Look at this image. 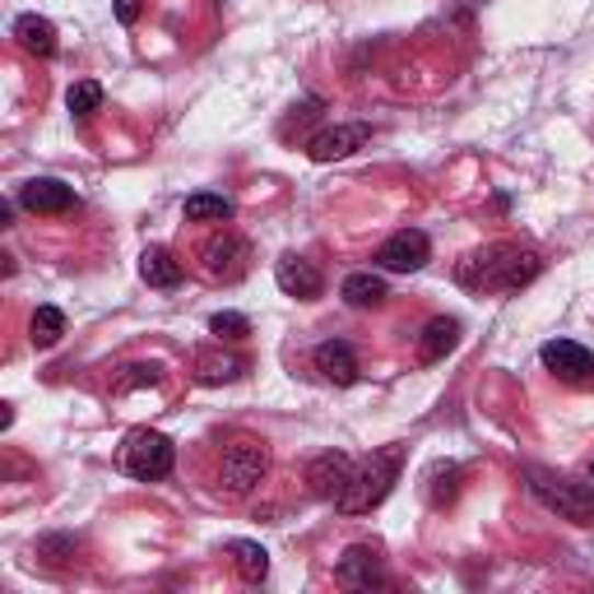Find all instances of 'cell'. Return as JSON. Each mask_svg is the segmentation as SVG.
I'll list each match as a JSON object with an SVG mask.
<instances>
[{
  "instance_id": "1",
  "label": "cell",
  "mask_w": 594,
  "mask_h": 594,
  "mask_svg": "<svg viewBox=\"0 0 594 594\" xmlns=\"http://www.w3.org/2000/svg\"><path fill=\"white\" fill-rule=\"evenodd\" d=\"M539 270H544V261L534 251H521L516 242H492L483 251L465 255L455 279L469 293H521L525 284L539 279Z\"/></svg>"
},
{
  "instance_id": "2",
  "label": "cell",
  "mask_w": 594,
  "mask_h": 594,
  "mask_svg": "<svg viewBox=\"0 0 594 594\" xmlns=\"http://www.w3.org/2000/svg\"><path fill=\"white\" fill-rule=\"evenodd\" d=\"M400 469H404V446L372 450L367 460L353 469V479L344 488V498L334 502V511H340V516H367L372 506H381L390 498V488L400 483Z\"/></svg>"
},
{
  "instance_id": "3",
  "label": "cell",
  "mask_w": 594,
  "mask_h": 594,
  "mask_svg": "<svg viewBox=\"0 0 594 594\" xmlns=\"http://www.w3.org/2000/svg\"><path fill=\"white\" fill-rule=\"evenodd\" d=\"M529 492L548 506L552 516H562L571 525H594V488L567 473H548V469H529Z\"/></svg>"
},
{
  "instance_id": "4",
  "label": "cell",
  "mask_w": 594,
  "mask_h": 594,
  "mask_svg": "<svg viewBox=\"0 0 594 594\" xmlns=\"http://www.w3.org/2000/svg\"><path fill=\"white\" fill-rule=\"evenodd\" d=\"M122 465L130 479H140V483H158V479H168L172 465H176V446L172 437H163V432H130L126 446H122Z\"/></svg>"
},
{
  "instance_id": "5",
  "label": "cell",
  "mask_w": 594,
  "mask_h": 594,
  "mask_svg": "<svg viewBox=\"0 0 594 594\" xmlns=\"http://www.w3.org/2000/svg\"><path fill=\"white\" fill-rule=\"evenodd\" d=\"M270 473V450L261 442H232L224 450V469H219V483L228 498H247L251 488H261V479Z\"/></svg>"
},
{
  "instance_id": "6",
  "label": "cell",
  "mask_w": 594,
  "mask_h": 594,
  "mask_svg": "<svg viewBox=\"0 0 594 594\" xmlns=\"http://www.w3.org/2000/svg\"><path fill=\"white\" fill-rule=\"evenodd\" d=\"M432 261V242H427V232L419 228H400V232H390L381 247H376V265H381L386 274H413V270H423Z\"/></svg>"
},
{
  "instance_id": "7",
  "label": "cell",
  "mask_w": 594,
  "mask_h": 594,
  "mask_svg": "<svg viewBox=\"0 0 594 594\" xmlns=\"http://www.w3.org/2000/svg\"><path fill=\"white\" fill-rule=\"evenodd\" d=\"M539 358H544V367L552 376H558V381H567V386H594V353L585 344H576V340H548L539 349Z\"/></svg>"
},
{
  "instance_id": "8",
  "label": "cell",
  "mask_w": 594,
  "mask_h": 594,
  "mask_svg": "<svg viewBox=\"0 0 594 594\" xmlns=\"http://www.w3.org/2000/svg\"><path fill=\"white\" fill-rule=\"evenodd\" d=\"M353 455L344 450H325V455H316V460L307 465V488H311V498H321V502H340L344 498V488L353 479Z\"/></svg>"
},
{
  "instance_id": "9",
  "label": "cell",
  "mask_w": 594,
  "mask_h": 594,
  "mask_svg": "<svg viewBox=\"0 0 594 594\" xmlns=\"http://www.w3.org/2000/svg\"><path fill=\"white\" fill-rule=\"evenodd\" d=\"M367 140H372V126H363V122H344V126L316 130L311 140H307V153H311V163H334V158H349L353 149H363Z\"/></svg>"
},
{
  "instance_id": "10",
  "label": "cell",
  "mask_w": 594,
  "mask_h": 594,
  "mask_svg": "<svg viewBox=\"0 0 594 594\" xmlns=\"http://www.w3.org/2000/svg\"><path fill=\"white\" fill-rule=\"evenodd\" d=\"M334 581L344 590H372V585H386V571H381V552L372 544H353L344 548V558L334 562Z\"/></svg>"
},
{
  "instance_id": "11",
  "label": "cell",
  "mask_w": 594,
  "mask_h": 594,
  "mask_svg": "<svg viewBox=\"0 0 594 594\" xmlns=\"http://www.w3.org/2000/svg\"><path fill=\"white\" fill-rule=\"evenodd\" d=\"M19 205H24L28 214H66L75 209V186L56 182V176H33V182L19 186Z\"/></svg>"
},
{
  "instance_id": "12",
  "label": "cell",
  "mask_w": 594,
  "mask_h": 594,
  "mask_svg": "<svg viewBox=\"0 0 594 594\" xmlns=\"http://www.w3.org/2000/svg\"><path fill=\"white\" fill-rule=\"evenodd\" d=\"M247 261H251V247L242 242L237 232H224V237H214V242L205 247V270L214 274V279H242L247 274Z\"/></svg>"
},
{
  "instance_id": "13",
  "label": "cell",
  "mask_w": 594,
  "mask_h": 594,
  "mask_svg": "<svg viewBox=\"0 0 594 594\" xmlns=\"http://www.w3.org/2000/svg\"><path fill=\"white\" fill-rule=\"evenodd\" d=\"M311 363H316V372H321L330 386H353V381H358V353H353L344 340H325V344H316Z\"/></svg>"
},
{
  "instance_id": "14",
  "label": "cell",
  "mask_w": 594,
  "mask_h": 594,
  "mask_svg": "<svg viewBox=\"0 0 594 594\" xmlns=\"http://www.w3.org/2000/svg\"><path fill=\"white\" fill-rule=\"evenodd\" d=\"M274 284H279L288 297H302V302L321 297V288H325L321 270H316L311 261H302V255H284V261L274 265Z\"/></svg>"
},
{
  "instance_id": "15",
  "label": "cell",
  "mask_w": 594,
  "mask_h": 594,
  "mask_svg": "<svg viewBox=\"0 0 594 594\" xmlns=\"http://www.w3.org/2000/svg\"><path fill=\"white\" fill-rule=\"evenodd\" d=\"M14 37H19V47H24L28 56H37V61H47V56H56V47H61L56 24L43 19V14H19L14 19Z\"/></svg>"
},
{
  "instance_id": "16",
  "label": "cell",
  "mask_w": 594,
  "mask_h": 594,
  "mask_svg": "<svg viewBox=\"0 0 594 594\" xmlns=\"http://www.w3.org/2000/svg\"><path fill=\"white\" fill-rule=\"evenodd\" d=\"M460 344V321L455 316H437V321H427V330H423V340H419V363H442L446 353Z\"/></svg>"
},
{
  "instance_id": "17",
  "label": "cell",
  "mask_w": 594,
  "mask_h": 594,
  "mask_svg": "<svg viewBox=\"0 0 594 594\" xmlns=\"http://www.w3.org/2000/svg\"><path fill=\"white\" fill-rule=\"evenodd\" d=\"M140 279L149 288H176L182 284V261H172V251H163V247H149L140 255Z\"/></svg>"
},
{
  "instance_id": "18",
  "label": "cell",
  "mask_w": 594,
  "mask_h": 594,
  "mask_svg": "<svg viewBox=\"0 0 594 594\" xmlns=\"http://www.w3.org/2000/svg\"><path fill=\"white\" fill-rule=\"evenodd\" d=\"M340 293H344L349 307H381L386 302V279L372 270H358V274H349Z\"/></svg>"
},
{
  "instance_id": "19",
  "label": "cell",
  "mask_w": 594,
  "mask_h": 594,
  "mask_svg": "<svg viewBox=\"0 0 594 594\" xmlns=\"http://www.w3.org/2000/svg\"><path fill=\"white\" fill-rule=\"evenodd\" d=\"M242 358H232V353H201L195 358V381L201 386H224V381H237L242 376Z\"/></svg>"
},
{
  "instance_id": "20",
  "label": "cell",
  "mask_w": 594,
  "mask_h": 594,
  "mask_svg": "<svg viewBox=\"0 0 594 594\" xmlns=\"http://www.w3.org/2000/svg\"><path fill=\"white\" fill-rule=\"evenodd\" d=\"M228 552H232V567L242 571V581H251V585H255V581H265V576H270V552H265L261 544L237 539Z\"/></svg>"
},
{
  "instance_id": "21",
  "label": "cell",
  "mask_w": 594,
  "mask_h": 594,
  "mask_svg": "<svg viewBox=\"0 0 594 594\" xmlns=\"http://www.w3.org/2000/svg\"><path fill=\"white\" fill-rule=\"evenodd\" d=\"M186 219L191 224H224V219H232V201L228 195H214V191H195L186 201Z\"/></svg>"
},
{
  "instance_id": "22",
  "label": "cell",
  "mask_w": 594,
  "mask_h": 594,
  "mask_svg": "<svg viewBox=\"0 0 594 594\" xmlns=\"http://www.w3.org/2000/svg\"><path fill=\"white\" fill-rule=\"evenodd\" d=\"M28 330H33V344H37V349L61 344V334H66V311H61V307H37Z\"/></svg>"
},
{
  "instance_id": "23",
  "label": "cell",
  "mask_w": 594,
  "mask_h": 594,
  "mask_svg": "<svg viewBox=\"0 0 594 594\" xmlns=\"http://www.w3.org/2000/svg\"><path fill=\"white\" fill-rule=\"evenodd\" d=\"M98 103H103V84H98V79H79V84H70V93H66V107L75 116H93Z\"/></svg>"
},
{
  "instance_id": "24",
  "label": "cell",
  "mask_w": 594,
  "mask_h": 594,
  "mask_svg": "<svg viewBox=\"0 0 594 594\" xmlns=\"http://www.w3.org/2000/svg\"><path fill=\"white\" fill-rule=\"evenodd\" d=\"M209 330L219 334V340H247L251 321H247L242 311H219V316H209Z\"/></svg>"
},
{
  "instance_id": "25",
  "label": "cell",
  "mask_w": 594,
  "mask_h": 594,
  "mask_svg": "<svg viewBox=\"0 0 594 594\" xmlns=\"http://www.w3.org/2000/svg\"><path fill=\"white\" fill-rule=\"evenodd\" d=\"M158 376H163V367H158V363H130V367H126V376L116 381V395L140 390V386H158Z\"/></svg>"
},
{
  "instance_id": "26",
  "label": "cell",
  "mask_w": 594,
  "mask_h": 594,
  "mask_svg": "<svg viewBox=\"0 0 594 594\" xmlns=\"http://www.w3.org/2000/svg\"><path fill=\"white\" fill-rule=\"evenodd\" d=\"M37 552H43L47 562H66L61 552H75V539H56V534H52V539H37Z\"/></svg>"
},
{
  "instance_id": "27",
  "label": "cell",
  "mask_w": 594,
  "mask_h": 594,
  "mask_svg": "<svg viewBox=\"0 0 594 594\" xmlns=\"http://www.w3.org/2000/svg\"><path fill=\"white\" fill-rule=\"evenodd\" d=\"M116 19H122V24L130 28L135 19H140V0H116Z\"/></svg>"
}]
</instances>
